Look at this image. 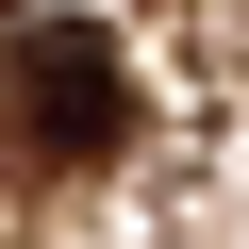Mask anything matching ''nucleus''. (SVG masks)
<instances>
[{
  "mask_svg": "<svg viewBox=\"0 0 249 249\" xmlns=\"http://www.w3.org/2000/svg\"><path fill=\"white\" fill-rule=\"evenodd\" d=\"M0 67H17V133H34L50 166H100L116 133H133V67H116L100 17H34Z\"/></svg>",
  "mask_w": 249,
  "mask_h": 249,
  "instance_id": "obj_1",
  "label": "nucleus"
}]
</instances>
